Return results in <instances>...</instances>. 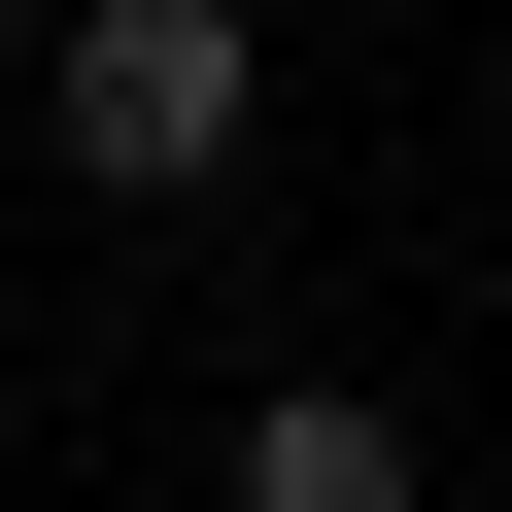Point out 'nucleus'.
<instances>
[{
	"label": "nucleus",
	"instance_id": "obj_2",
	"mask_svg": "<svg viewBox=\"0 0 512 512\" xmlns=\"http://www.w3.org/2000/svg\"><path fill=\"white\" fill-rule=\"evenodd\" d=\"M205 512H410V410L376 376H274V410L205 444Z\"/></svg>",
	"mask_w": 512,
	"mask_h": 512
},
{
	"label": "nucleus",
	"instance_id": "obj_1",
	"mask_svg": "<svg viewBox=\"0 0 512 512\" xmlns=\"http://www.w3.org/2000/svg\"><path fill=\"white\" fill-rule=\"evenodd\" d=\"M35 137L103 205H205L239 137H274V35H239V0H69V35H35Z\"/></svg>",
	"mask_w": 512,
	"mask_h": 512
},
{
	"label": "nucleus",
	"instance_id": "obj_3",
	"mask_svg": "<svg viewBox=\"0 0 512 512\" xmlns=\"http://www.w3.org/2000/svg\"><path fill=\"white\" fill-rule=\"evenodd\" d=\"M35 35H69V0H0V69H35Z\"/></svg>",
	"mask_w": 512,
	"mask_h": 512
}]
</instances>
